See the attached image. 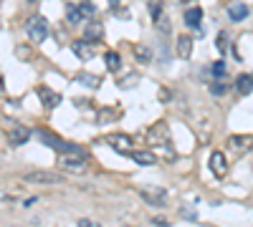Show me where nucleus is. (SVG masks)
<instances>
[{
	"mask_svg": "<svg viewBox=\"0 0 253 227\" xmlns=\"http://www.w3.org/2000/svg\"><path fill=\"white\" fill-rule=\"evenodd\" d=\"M207 164H210V172H213L218 179H223V177L228 174V162H226V154H223V151H213L210 162H207Z\"/></svg>",
	"mask_w": 253,
	"mask_h": 227,
	"instance_id": "0eeeda50",
	"label": "nucleus"
},
{
	"mask_svg": "<svg viewBox=\"0 0 253 227\" xmlns=\"http://www.w3.org/2000/svg\"><path fill=\"white\" fill-rule=\"evenodd\" d=\"M132 159H135L137 164H142V166H152L155 162H157V157H155V151L152 149H132V154H129Z\"/></svg>",
	"mask_w": 253,
	"mask_h": 227,
	"instance_id": "9d476101",
	"label": "nucleus"
},
{
	"mask_svg": "<svg viewBox=\"0 0 253 227\" xmlns=\"http://www.w3.org/2000/svg\"><path fill=\"white\" fill-rule=\"evenodd\" d=\"M172 3H192V0H172Z\"/></svg>",
	"mask_w": 253,
	"mask_h": 227,
	"instance_id": "7c9ffc66",
	"label": "nucleus"
},
{
	"mask_svg": "<svg viewBox=\"0 0 253 227\" xmlns=\"http://www.w3.org/2000/svg\"><path fill=\"white\" fill-rule=\"evenodd\" d=\"M36 94H38L41 103L46 106V109H56V106L61 103V94H56V91H51L48 86H38V88H36Z\"/></svg>",
	"mask_w": 253,
	"mask_h": 227,
	"instance_id": "6e6552de",
	"label": "nucleus"
},
{
	"mask_svg": "<svg viewBox=\"0 0 253 227\" xmlns=\"http://www.w3.org/2000/svg\"><path fill=\"white\" fill-rule=\"evenodd\" d=\"M0 91H3V79H0Z\"/></svg>",
	"mask_w": 253,
	"mask_h": 227,
	"instance_id": "2f4dec72",
	"label": "nucleus"
},
{
	"mask_svg": "<svg viewBox=\"0 0 253 227\" xmlns=\"http://www.w3.org/2000/svg\"><path fill=\"white\" fill-rule=\"evenodd\" d=\"M200 18H203V10L200 8H187L185 10V23L190 28H200Z\"/></svg>",
	"mask_w": 253,
	"mask_h": 227,
	"instance_id": "f3484780",
	"label": "nucleus"
},
{
	"mask_svg": "<svg viewBox=\"0 0 253 227\" xmlns=\"http://www.w3.org/2000/svg\"><path fill=\"white\" fill-rule=\"evenodd\" d=\"M228 146L230 149H235V151H248L251 146H253V136H230L228 139Z\"/></svg>",
	"mask_w": 253,
	"mask_h": 227,
	"instance_id": "ddd939ff",
	"label": "nucleus"
},
{
	"mask_svg": "<svg viewBox=\"0 0 253 227\" xmlns=\"http://www.w3.org/2000/svg\"><path fill=\"white\" fill-rule=\"evenodd\" d=\"M218 51H220V53L230 51V36L226 33V30H220V33H218Z\"/></svg>",
	"mask_w": 253,
	"mask_h": 227,
	"instance_id": "b1692460",
	"label": "nucleus"
},
{
	"mask_svg": "<svg viewBox=\"0 0 253 227\" xmlns=\"http://www.w3.org/2000/svg\"><path fill=\"white\" fill-rule=\"evenodd\" d=\"M226 91H228V86H226V83H220V81L210 83V94H213V96H223Z\"/></svg>",
	"mask_w": 253,
	"mask_h": 227,
	"instance_id": "bb28decb",
	"label": "nucleus"
},
{
	"mask_svg": "<svg viewBox=\"0 0 253 227\" xmlns=\"http://www.w3.org/2000/svg\"><path fill=\"white\" fill-rule=\"evenodd\" d=\"M71 53L79 61H92L96 51H94V43H89V41H73L71 43Z\"/></svg>",
	"mask_w": 253,
	"mask_h": 227,
	"instance_id": "423d86ee",
	"label": "nucleus"
},
{
	"mask_svg": "<svg viewBox=\"0 0 253 227\" xmlns=\"http://www.w3.org/2000/svg\"><path fill=\"white\" fill-rule=\"evenodd\" d=\"M248 13H251V8H248V5L238 3V5H230V8H228V18H230L233 23H241V21H246V18H248Z\"/></svg>",
	"mask_w": 253,
	"mask_h": 227,
	"instance_id": "4468645a",
	"label": "nucleus"
},
{
	"mask_svg": "<svg viewBox=\"0 0 253 227\" xmlns=\"http://www.w3.org/2000/svg\"><path fill=\"white\" fill-rule=\"evenodd\" d=\"M25 33H28V38H31L33 43H43L48 38V33H51L48 21L43 18V15H36V18H31L25 23Z\"/></svg>",
	"mask_w": 253,
	"mask_h": 227,
	"instance_id": "f257e3e1",
	"label": "nucleus"
},
{
	"mask_svg": "<svg viewBox=\"0 0 253 227\" xmlns=\"http://www.w3.org/2000/svg\"><path fill=\"white\" fill-rule=\"evenodd\" d=\"M79 13H81V18H94V15H96V5L92 3V0H86V3L79 5Z\"/></svg>",
	"mask_w": 253,
	"mask_h": 227,
	"instance_id": "412c9836",
	"label": "nucleus"
},
{
	"mask_svg": "<svg viewBox=\"0 0 253 227\" xmlns=\"http://www.w3.org/2000/svg\"><path fill=\"white\" fill-rule=\"evenodd\" d=\"M104 61H107V68L109 71H119V68H122V56H119L116 51H107Z\"/></svg>",
	"mask_w": 253,
	"mask_h": 227,
	"instance_id": "a211bd4d",
	"label": "nucleus"
},
{
	"mask_svg": "<svg viewBox=\"0 0 253 227\" xmlns=\"http://www.w3.org/2000/svg\"><path fill=\"white\" fill-rule=\"evenodd\" d=\"M79 227H99V222H92V220H79Z\"/></svg>",
	"mask_w": 253,
	"mask_h": 227,
	"instance_id": "c85d7f7f",
	"label": "nucleus"
},
{
	"mask_svg": "<svg viewBox=\"0 0 253 227\" xmlns=\"http://www.w3.org/2000/svg\"><path fill=\"white\" fill-rule=\"evenodd\" d=\"M66 21H69V23H79V21H84L81 13H79V5H71V3L66 5Z\"/></svg>",
	"mask_w": 253,
	"mask_h": 227,
	"instance_id": "4be33fe9",
	"label": "nucleus"
},
{
	"mask_svg": "<svg viewBox=\"0 0 253 227\" xmlns=\"http://www.w3.org/2000/svg\"><path fill=\"white\" fill-rule=\"evenodd\" d=\"M25 182H33V185H61L66 179L64 174L58 172H46V169H36V172H25L23 174Z\"/></svg>",
	"mask_w": 253,
	"mask_h": 227,
	"instance_id": "f03ea898",
	"label": "nucleus"
},
{
	"mask_svg": "<svg viewBox=\"0 0 253 227\" xmlns=\"http://www.w3.org/2000/svg\"><path fill=\"white\" fill-rule=\"evenodd\" d=\"M139 197L152 207H165L167 205V192L160 189V187H144V189H139Z\"/></svg>",
	"mask_w": 253,
	"mask_h": 227,
	"instance_id": "20e7f679",
	"label": "nucleus"
},
{
	"mask_svg": "<svg viewBox=\"0 0 253 227\" xmlns=\"http://www.w3.org/2000/svg\"><path fill=\"white\" fill-rule=\"evenodd\" d=\"M152 225H157V227H167V220H162V217H152Z\"/></svg>",
	"mask_w": 253,
	"mask_h": 227,
	"instance_id": "c756f323",
	"label": "nucleus"
},
{
	"mask_svg": "<svg viewBox=\"0 0 253 227\" xmlns=\"http://www.w3.org/2000/svg\"><path fill=\"white\" fill-rule=\"evenodd\" d=\"M235 91H238V94H251V91H253V76L251 73H241V76H238V79H235Z\"/></svg>",
	"mask_w": 253,
	"mask_h": 227,
	"instance_id": "2eb2a0df",
	"label": "nucleus"
},
{
	"mask_svg": "<svg viewBox=\"0 0 253 227\" xmlns=\"http://www.w3.org/2000/svg\"><path fill=\"white\" fill-rule=\"evenodd\" d=\"M28 139H31V129H25L21 124H16L13 129H8V142L10 146H23Z\"/></svg>",
	"mask_w": 253,
	"mask_h": 227,
	"instance_id": "1a4fd4ad",
	"label": "nucleus"
},
{
	"mask_svg": "<svg viewBox=\"0 0 253 227\" xmlns=\"http://www.w3.org/2000/svg\"><path fill=\"white\" fill-rule=\"evenodd\" d=\"M132 53H135V58L137 61H142V63H147V61H152V51L147 48V45H135V48H132Z\"/></svg>",
	"mask_w": 253,
	"mask_h": 227,
	"instance_id": "6ab92c4d",
	"label": "nucleus"
},
{
	"mask_svg": "<svg viewBox=\"0 0 253 227\" xmlns=\"http://www.w3.org/2000/svg\"><path fill=\"white\" fill-rule=\"evenodd\" d=\"M210 73H213V79H223V76H226V63H223V61H215L210 66Z\"/></svg>",
	"mask_w": 253,
	"mask_h": 227,
	"instance_id": "393cba45",
	"label": "nucleus"
},
{
	"mask_svg": "<svg viewBox=\"0 0 253 227\" xmlns=\"http://www.w3.org/2000/svg\"><path fill=\"white\" fill-rule=\"evenodd\" d=\"M119 116V111H114V109H101L99 111V124H104V121H109V119H116Z\"/></svg>",
	"mask_w": 253,
	"mask_h": 227,
	"instance_id": "a878e982",
	"label": "nucleus"
},
{
	"mask_svg": "<svg viewBox=\"0 0 253 227\" xmlns=\"http://www.w3.org/2000/svg\"><path fill=\"white\" fill-rule=\"evenodd\" d=\"M61 166L69 172H86L89 166V157H81V154H64L61 157Z\"/></svg>",
	"mask_w": 253,
	"mask_h": 227,
	"instance_id": "39448f33",
	"label": "nucleus"
},
{
	"mask_svg": "<svg viewBox=\"0 0 253 227\" xmlns=\"http://www.w3.org/2000/svg\"><path fill=\"white\" fill-rule=\"evenodd\" d=\"M147 10H150L152 21H160L162 18V0H150V3H147Z\"/></svg>",
	"mask_w": 253,
	"mask_h": 227,
	"instance_id": "aec40b11",
	"label": "nucleus"
},
{
	"mask_svg": "<svg viewBox=\"0 0 253 227\" xmlns=\"http://www.w3.org/2000/svg\"><path fill=\"white\" fill-rule=\"evenodd\" d=\"M104 142H107L114 151H119V154H132V149H135V142H132V136L129 134H107L104 136Z\"/></svg>",
	"mask_w": 253,
	"mask_h": 227,
	"instance_id": "7ed1b4c3",
	"label": "nucleus"
},
{
	"mask_svg": "<svg viewBox=\"0 0 253 227\" xmlns=\"http://www.w3.org/2000/svg\"><path fill=\"white\" fill-rule=\"evenodd\" d=\"M101 38H104V28H101V23H89V25L84 28V41L96 43V41H101Z\"/></svg>",
	"mask_w": 253,
	"mask_h": 227,
	"instance_id": "f8f14e48",
	"label": "nucleus"
},
{
	"mask_svg": "<svg viewBox=\"0 0 253 227\" xmlns=\"http://www.w3.org/2000/svg\"><path fill=\"white\" fill-rule=\"evenodd\" d=\"M147 139H150L152 144L165 142V139H167V124H165V121H160V124H155L150 131H147Z\"/></svg>",
	"mask_w": 253,
	"mask_h": 227,
	"instance_id": "9b49d317",
	"label": "nucleus"
},
{
	"mask_svg": "<svg viewBox=\"0 0 253 227\" xmlns=\"http://www.w3.org/2000/svg\"><path fill=\"white\" fill-rule=\"evenodd\" d=\"M137 79H139V76H127V79L119 81V88H127V86H132V83H137Z\"/></svg>",
	"mask_w": 253,
	"mask_h": 227,
	"instance_id": "cd10ccee",
	"label": "nucleus"
},
{
	"mask_svg": "<svg viewBox=\"0 0 253 227\" xmlns=\"http://www.w3.org/2000/svg\"><path fill=\"white\" fill-rule=\"evenodd\" d=\"M79 83H84V86H89V88H99L101 79H99V76H89V73H81V76H79Z\"/></svg>",
	"mask_w": 253,
	"mask_h": 227,
	"instance_id": "5701e85b",
	"label": "nucleus"
},
{
	"mask_svg": "<svg viewBox=\"0 0 253 227\" xmlns=\"http://www.w3.org/2000/svg\"><path fill=\"white\" fill-rule=\"evenodd\" d=\"M177 56H180V58H190L192 56V38L190 36L177 38Z\"/></svg>",
	"mask_w": 253,
	"mask_h": 227,
	"instance_id": "dca6fc26",
	"label": "nucleus"
}]
</instances>
